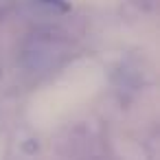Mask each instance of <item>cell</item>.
Returning a JSON list of instances; mask_svg holds the SVG:
<instances>
[{
  "label": "cell",
  "mask_w": 160,
  "mask_h": 160,
  "mask_svg": "<svg viewBox=\"0 0 160 160\" xmlns=\"http://www.w3.org/2000/svg\"><path fill=\"white\" fill-rule=\"evenodd\" d=\"M70 55V42L55 29H40L31 33L20 51L22 66L33 72H51L59 68Z\"/></svg>",
  "instance_id": "1"
}]
</instances>
